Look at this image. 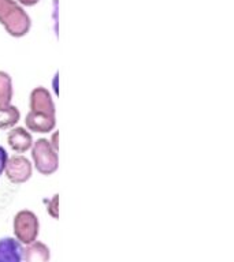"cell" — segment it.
Masks as SVG:
<instances>
[{"mask_svg":"<svg viewBox=\"0 0 234 262\" xmlns=\"http://www.w3.org/2000/svg\"><path fill=\"white\" fill-rule=\"evenodd\" d=\"M51 258V250L45 243L34 241L24 247L22 259L28 262H47Z\"/></svg>","mask_w":234,"mask_h":262,"instance_id":"cell-9","label":"cell"},{"mask_svg":"<svg viewBox=\"0 0 234 262\" xmlns=\"http://www.w3.org/2000/svg\"><path fill=\"white\" fill-rule=\"evenodd\" d=\"M14 89H12V78L6 71H0V105L11 104Z\"/></svg>","mask_w":234,"mask_h":262,"instance_id":"cell-11","label":"cell"},{"mask_svg":"<svg viewBox=\"0 0 234 262\" xmlns=\"http://www.w3.org/2000/svg\"><path fill=\"white\" fill-rule=\"evenodd\" d=\"M33 137L30 131L25 127H12L11 131H8L7 143L15 153H26L33 146Z\"/></svg>","mask_w":234,"mask_h":262,"instance_id":"cell-7","label":"cell"},{"mask_svg":"<svg viewBox=\"0 0 234 262\" xmlns=\"http://www.w3.org/2000/svg\"><path fill=\"white\" fill-rule=\"evenodd\" d=\"M16 2H18L22 7H33V6H36L40 0H16Z\"/></svg>","mask_w":234,"mask_h":262,"instance_id":"cell-14","label":"cell"},{"mask_svg":"<svg viewBox=\"0 0 234 262\" xmlns=\"http://www.w3.org/2000/svg\"><path fill=\"white\" fill-rule=\"evenodd\" d=\"M47 212L55 220L59 219V194H55L52 196V200L48 201V204H47Z\"/></svg>","mask_w":234,"mask_h":262,"instance_id":"cell-12","label":"cell"},{"mask_svg":"<svg viewBox=\"0 0 234 262\" xmlns=\"http://www.w3.org/2000/svg\"><path fill=\"white\" fill-rule=\"evenodd\" d=\"M21 112L15 105L7 104V105H0V128L7 130L15 127V124L20 122Z\"/></svg>","mask_w":234,"mask_h":262,"instance_id":"cell-10","label":"cell"},{"mask_svg":"<svg viewBox=\"0 0 234 262\" xmlns=\"http://www.w3.org/2000/svg\"><path fill=\"white\" fill-rule=\"evenodd\" d=\"M33 165L41 175L49 176L55 173L59 167V156L57 151L51 146L47 138L37 139L32 146Z\"/></svg>","mask_w":234,"mask_h":262,"instance_id":"cell-2","label":"cell"},{"mask_svg":"<svg viewBox=\"0 0 234 262\" xmlns=\"http://www.w3.org/2000/svg\"><path fill=\"white\" fill-rule=\"evenodd\" d=\"M22 253L24 246L16 237L0 239V262H21Z\"/></svg>","mask_w":234,"mask_h":262,"instance_id":"cell-8","label":"cell"},{"mask_svg":"<svg viewBox=\"0 0 234 262\" xmlns=\"http://www.w3.org/2000/svg\"><path fill=\"white\" fill-rule=\"evenodd\" d=\"M0 25L11 37H25L32 28V19L15 0H0Z\"/></svg>","mask_w":234,"mask_h":262,"instance_id":"cell-1","label":"cell"},{"mask_svg":"<svg viewBox=\"0 0 234 262\" xmlns=\"http://www.w3.org/2000/svg\"><path fill=\"white\" fill-rule=\"evenodd\" d=\"M57 137H59V133L57 131H55L52 134V138H51V141H49V143H51V146L55 149V150H59V143H57Z\"/></svg>","mask_w":234,"mask_h":262,"instance_id":"cell-15","label":"cell"},{"mask_svg":"<svg viewBox=\"0 0 234 262\" xmlns=\"http://www.w3.org/2000/svg\"><path fill=\"white\" fill-rule=\"evenodd\" d=\"M7 159H8L7 150L0 145V176L3 175L4 168H6V163H7Z\"/></svg>","mask_w":234,"mask_h":262,"instance_id":"cell-13","label":"cell"},{"mask_svg":"<svg viewBox=\"0 0 234 262\" xmlns=\"http://www.w3.org/2000/svg\"><path fill=\"white\" fill-rule=\"evenodd\" d=\"M29 105H30V111L44 112V114L56 116V108H55L52 94L49 93V90L45 89L44 86H38L32 90L30 98H29Z\"/></svg>","mask_w":234,"mask_h":262,"instance_id":"cell-6","label":"cell"},{"mask_svg":"<svg viewBox=\"0 0 234 262\" xmlns=\"http://www.w3.org/2000/svg\"><path fill=\"white\" fill-rule=\"evenodd\" d=\"M14 235L22 245L37 241L40 233V221L32 210H20L12 221Z\"/></svg>","mask_w":234,"mask_h":262,"instance_id":"cell-3","label":"cell"},{"mask_svg":"<svg viewBox=\"0 0 234 262\" xmlns=\"http://www.w3.org/2000/svg\"><path fill=\"white\" fill-rule=\"evenodd\" d=\"M25 124L29 131L38 133V134H45L55 130L56 127V116L55 115L44 114V112H36V111H29L26 118H25Z\"/></svg>","mask_w":234,"mask_h":262,"instance_id":"cell-5","label":"cell"},{"mask_svg":"<svg viewBox=\"0 0 234 262\" xmlns=\"http://www.w3.org/2000/svg\"><path fill=\"white\" fill-rule=\"evenodd\" d=\"M4 173L11 183L22 184L32 178L33 165L25 156L14 155L7 159Z\"/></svg>","mask_w":234,"mask_h":262,"instance_id":"cell-4","label":"cell"}]
</instances>
